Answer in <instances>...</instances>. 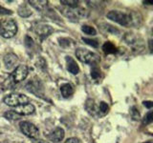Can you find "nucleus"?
I'll list each match as a JSON object with an SVG mask.
<instances>
[{"instance_id":"obj_1","label":"nucleus","mask_w":153,"mask_h":143,"mask_svg":"<svg viewBox=\"0 0 153 143\" xmlns=\"http://www.w3.org/2000/svg\"><path fill=\"white\" fill-rule=\"evenodd\" d=\"M139 16H141L139 13H126L120 11H110L106 14V17L110 20L117 22L123 26H138L140 24L139 21H141L142 18H139Z\"/></svg>"},{"instance_id":"obj_2","label":"nucleus","mask_w":153,"mask_h":143,"mask_svg":"<svg viewBox=\"0 0 153 143\" xmlns=\"http://www.w3.org/2000/svg\"><path fill=\"white\" fill-rule=\"evenodd\" d=\"M29 101H30V98L27 95L16 93L10 94L4 97V103L11 107H17L19 105L27 104Z\"/></svg>"},{"instance_id":"obj_3","label":"nucleus","mask_w":153,"mask_h":143,"mask_svg":"<svg viewBox=\"0 0 153 143\" xmlns=\"http://www.w3.org/2000/svg\"><path fill=\"white\" fill-rule=\"evenodd\" d=\"M17 32V25L13 19H8L0 24V35L4 38H11Z\"/></svg>"},{"instance_id":"obj_4","label":"nucleus","mask_w":153,"mask_h":143,"mask_svg":"<svg viewBox=\"0 0 153 143\" xmlns=\"http://www.w3.org/2000/svg\"><path fill=\"white\" fill-rule=\"evenodd\" d=\"M76 56L78 57L79 61L85 64H93L99 60V56L97 55L86 49H82V48L76 49Z\"/></svg>"},{"instance_id":"obj_5","label":"nucleus","mask_w":153,"mask_h":143,"mask_svg":"<svg viewBox=\"0 0 153 143\" xmlns=\"http://www.w3.org/2000/svg\"><path fill=\"white\" fill-rule=\"evenodd\" d=\"M19 127H20V130L24 135L30 138H33V139H36L39 136V130H38V128L31 122L21 121L19 123Z\"/></svg>"},{"instance_id":"obj_6","label":"nucleus","mask_w":153,"mask_h":143,"mask_svg":"<svg viewBox=\"0 0 153 143\" xmlns=\"http://www.w3.org/2000/svg\"><path fill=\"white\" fill-rule=\"evenodd\" d=\"M28 74H29L28 67L26 65H19L12 73L11 76H10V80H12V82L13 84L19 83L27 77Z\"/></svg>"},{"instance_id":"obj_7","label":"nucleus","mask_w":153,"mask_h":143,"mask_svg":"<svg viewBox=\"0 0 153 143\" xmlns=\"http://www.w3.org/2000/svg\"><path fill=\"white\" fill-rule=\"evenodd\" d=\"M61 11H62L61 13H63L66 17H69L71 19H76V20H78L79 18L86 17L88 15L87 11L82 8H75V9L66 8V9H62Z\"/></svg>"},{"instance_id":"obj_8","label":"nucleus","mask_w":153,"mask_h":143,"mask_svg":"<svg viewBox=\"0 0 153 143\" xmlns=\"http://www.w3.org/2000/svg\"><path fill=\"white\" fill-rule=\"evenodd\" d=\"M36 108L33 104L27 103V104L19 105L17 107H14L13 112L14 114H16L17 116H30V114H33Z\"/></svg>"},{"instance_id":"obj_9","label":"nucleus","mask_w":153,"mask_h":143,"mask_svg":"<svg viewBox=\"0 0 153 143\" xmlns=\"http://www.w3.org/2000/svg\"><path fill=\"white\" fill-rule=\"evenodd\" d=\"M35 32L41 39H43V38L50 35L51 33L54 32V30H53V28L49 25H38L35 29Z\"/></svg>"},{"instance_id":"obj_10","label":"nucleus","mask_w":153,"mask_h":143,"mask_svg":"<svg viewBox=\"0 0 153 143\" xmlns=\"http://www.w3.org/2000/svg\"><path fill=\"white\" fill-rule=\"evenodd\" d=\"M64 130L60 127H57L55 129V131H53L49 136H48V138L53 141L54 143H59L62 139L64 138Z\"/></svg>"},{"instance_id":"obj_11","label":"nucleus","mask_w":153,"mask_h":143,"mask_svg":"<svg viewBox=\"0 0 153 143\" xmlns=\"http://www.w3.org/2000/svg\"><path fill=\"white\" fill-rule=\"evenodd\" d=\"M66 62H67V70L71 74H78L79 73V68L78 64H76V62L71 56H66Z\"/></svg>"},{"instance_id":"obj_12","label":"nucleus","mask_w":153,"mask_h":143,"mask_svg":"<svg viewBox=\"0 0 153 143\" xmlns=\"http://www.w3.org/2000/svg\"><path fill=\"white\" fill-rule=\"evenodd\" d=\"M16 62H17V56L14 54H13V52H10V54L4 56V64L7 69L13 68L16 65Z\"/></svg>"},{"instance_id":"obj_13","label":"nucleus","mask_w":153,"mask_h":143,"mask_svg":"<svg viewBox=\"0 0 153 143\" xmlns=\"http://www.w3.org/2000/svg\"><path fill=\"white\" fill-rule=\"evenodd\" d=\"M60 92L63 97H69L74 94V88L71 84L65 83L60 86Z\"/></svg>"},{"instance_id":"obj_14","label":"nucleus","mask_w":153,"mask_h":143,"mask_svg":"<svg viewBox=\"0 0 153 143\" xmlns=\"http://www.w3.org/2000/svg\"><path fill=\"white\" fill-rule=\"evenodd\" d=\"M85 108L88 111V113L91 114H93V116H95L97 113H100L99 107L96 106V104L94 103V100H92V99H88L87 101H86Z\"/></svg>"},{"instance_id":"obj_15","label":"nucleus","mask_w":153,"mask_h":143,"mask_svg":"<svg viewBox=\"0 0 153 143\" xmlns=\"http://www.w3.org/2000/svg\"><path fill=\"white\" fill-rule=\"evenodd\" d=\"M18 14L21 17H29L32 14V12L26 5H22V6H20L18 9Z\"/></svg>"},{"instance_id":"obj_16","label":"nucleus","mask_w":153,"mask_h":143,"mask_svg":"<svg viewBox=\"0 0 153 143\" xmlns=\"http://www.w3.org/2000/svg\"><path fill=\"white\" fill-rule=\"evenodd\" d=\"M102 50L105 54H114L116 52V47L111 42H105L102 46Z\"/></svg>"},{"instance_id":"obj_17","label":"nucleus","mask_w":153,"mask_h":143,"mask_svg":"<svg viewBox=\"0 0 153 143\" xmlns=\"http://www.w3.org/2000/svg\"><path fill=\"white\" fill-rule=\"evenodd\" d=\"M33 7H35L36 10L38 11H42L43 9H44L47 4H48V1H29Z\"/></svg>"},{"instance_id":"obj_18","label":"nucleus","mask_w":153,"mask_h":143,"mask_svg":"<svg viewBox=\"0 0 153 143\" xmlns=\"http://www.w3.org/2000/svg\"><path fill=\"white\" fill-rule=\"evenodd\" d=\"M81 31H82L85 35H97V31H96L93 27L88 26V25H83L82 27H81Z\"/></svg>"},{"instance_id":"obj_19","label":"nucleus","mask_w":153,"mask_h":143,"mask_svg":"<svg viewBox=\"0 0 153 143\" xmlns=\"http://www.w3.org/2000/svg\"><path fill=\"white\" fill-rule=\"evenodd\" d=\"M60 4H63L65 6L69 7L71 9H75V8H78V5H79V1H68V0H61Z\"/></svg>"},{"instance_id":"obj_20","label":"nucleus","mask_w":153,"mask_h":143,"mask_svg":"<svg viewBox=\"0 0 153 143\" xmlns=\"http://www.w3.org/2000/svg\"><path fill=\"white\" fill-rule=\"evenodd\" d=\"M108 110H109V107L107 103H105L104 101H102L99 105V111L100 113H102V114H105L106 113H108Z\"/></svg>"},{"instance_id":"obj_21","label":"nucleus","mask_w":153,"mask_h":143,"mask_svg":"<svg viewBox=\"0 0 153 143\" xmlns=\"http://www.w3.org/2000/svg\"><path fill=\"white\" fill-rule=\"evenodd\" d=\"M102 25L104 26L103 29L106 32H112V33H119V30H117L116 28L111 26V25H109V24H102Z\"/></svg>"},{"instance_id":"obj_22","label":"nucleus","mask_w":153,"mask_h":143,"mask_svg":"<svg viewBox=\"0 0 153 143\" xmlns=\"http://www.w3.org/2000/svg\"><path fill=\"white\" fill-rule=\"evenodd\" d=\"M82 40L86 43V44H88V45L92 46L94 48H97L99 46V42L97 40L90 39V38H84V37H82Z\"/></svg>"},{"instance_id":"obj_23","label":"nucleus","mask_w":153,"mask_h":143,"mask_svg":"<svg viewBox=\"0 0 153 143\" xmlns=\"http://www.w3.org/2000/svg\"><path fill=\"white\" fill-rule=\"evenodd\" d=\"M100 71L99 68H97V67H94V68L91 70V76L94 78V79H97L98 77H100Z\"/></svg>"},{"instance_id":"obj_24","label":"nucleus","mask_w":153,"mask_h":143,"mask_svg":"<svg viewBox=\"0 0 153 143\" xmlns=\"http://www.w3.org/2000/svg\"><path fill=\"white\" fill-rule=\"evenodd\" d=\"M153 121V116H152V111H149L146 114L145 118H143V123L145 124H150Z\"/></svg>"},{"instance_id":"obj_25","label":"nucleus","mask_w":153,"mask_h":143,"mask_svg":"<svg viewBox=\"0 0 153 143\" xmlns=\"http://www.w3.org/2000/svg\"><path fill=\"white\" fill-rule=\"evenodd\" d=\"M131 116L134 120H139L140 119V113L138 112L136 107H132L131 109Z\"/></svg>"},{"instance_id":"obj_26","label":"nucleus","mask_w":153,"mask_h":143,"mask_svg":"<svg viewBox=\"0 0 153 143\" xmlns=\"http://www.w3.org/2000/svg\"><path fill=\"white\" fill-rule=\"evenodd\" d=\"M4 116L6 118H8V119H17V117H18L17 114H14L13 111H9L7 113H5Z\"/></svg>"},{"instance_id":"obj_27","label":"nucleus","mask_w":153,"mask_h":143,"mask_svg":"<svg viewBox=\"0 0 153 143\" xmlns=\"http://www.w3.org/2000/svg\"><path fill=\"white\" fill-rule=\"evenodd\" d=\"M12 13H13L12 11H10V10L5 9L0 6V14H12Z\"/></svg>"},{"instance_id":"obj_28","label":"nucleus","mask_w":153,"mask_h":143,"mask_svg":"<svg viewBox=\"0 0 153 143\" xmlns=\"http://www.w3.org/2000/svg\"><path fill=\"white\" fill-rule=\"evenodd\" d=\"M65 143H81L80 140L79 139V138H76V137H71V138H68Z\"/></svg>"},{"instance_id":"obj_29","label":"nucleus","mask_w":153,"mask_h":143,"mask_svg":"<svg viewBox=\"0 0 153 143\" xmlns=\"http://www.w3.org/2000/svg\"><path fill=\"white\" fill-rule=\"evenodd\" d=\"M143 105L146 107V108H148V109H151L152 107H153V102L152 101H143Z\"/></svg>"},{"instance_id":"obj_30","label":"nucleus","mask_w":153,"mask_h":143,"mask_svg":"<svg viewBox=\"0 0 153 143\" xmlns=\"http://www.w3.org/2000/svg\"><path fill=\"white\" fill-rule=\"evenodd\" d=\"M33 143H47L46 141H43V140H40V139H33Z\"/></svg>"},{"instance_id":"obj_31","label":"nucleus","mask_w":153,"mask_h":143,"mask_svg":"<svg viewBox=\"0 0 153 143\" xmlns=\"http://www.w3.org/2000/svg\"><path fill=\"white\" fill-rule=\"evenodd\" d=\"M143 3L146 4V5H152V4H153L152 1H143Z\"/></svg>"},{"instance_id":"obj_32","label":"nucleus","mask_w":153,"mask_h":143,"mask_svg":"<svg viewBox=\"0 0 153 143\" xmlns=\"http://www.w3.org/2000/svg\"><path fill=\"white\" fill-rule=\"evenodd\" d=\"M143 143H152L151 141H147V142H143Z\"/></svg>"}]
</instances>
